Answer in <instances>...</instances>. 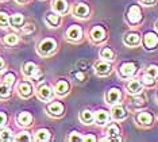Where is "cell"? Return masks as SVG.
<instances>
[{
	"mask_svg": "<svg viewBox=\"0 0 158 142\" xmlns=\"http://www.w3.org/2000/svg\"><path fill=\"white\" fill-rule=\"evenodd\" d=\"M57 49V42L56 39L53 38H46L44 41H41L38 43V47H37V52L38 54H41V56L44 57H48L50 54H53L56 52Z\"/></svg>",
	"mask_w": 158,
	"mask_h": 142,
	"instance_id": "1",
	"label": "cell"
},
{
	"mask_svg": "<svg viewBox=\"0 0 158 142\" xmlns=\"http://www.w3.org/2000/svg\"><path fill=\"white\" fill-rule=\"evenodd\" d=\"M126 18H127V22L130 24H139L141 23V20H142V11L141 8H139V6H131L130 8H128L127 11V15H126Z\"/></svg>",
	"mask_w": 158,
	"mask_h": 142,
	"instance_id": "2",
	"label": "cell"
},
{
	"mask_svg": "<svg viewBox=\"0 0 158 142\" xmlns=\"http://www.w3.org/2000/svg\"><path fill=\"white\" fill-rule=\"evenodd\" d=\"M135 122L141 127H150L154 122V116L150 111H139L135 115Z\"/></svg>",
	"mask_w": 158,
	"mask_h": 142,
	"instance_id": "3",
	"label": "cell"
},
{
	"mask_svg": "<svg viewBox=\"0 0 158 142\" xmlns=\"http://www.w3.org/2000/svg\"><path fill=\"white\" fill-rule=\"evenodd\" d=\"M143 46L146 50H154L158 46V34L154 31H147L143 35Z\"/></svg>",
	"mask_w": 158,
	"mask_h": 142,
	"instance_id": "4",
	"label": "cell"
},
{
	"mask_svg": "<svg viewBox=\"0 0 158 142\" xmlns=\"http://www.w3.org/2000/svg\"><path fill=\"white\" fill-rule=\"evenodd\" d=\"M22 72L26 77H31V79H35V80H38L42 76L41 71H39L38 67L34 62H26L22 67Z\"/></svg>",
	"mask_w": 158,
	"mask_h": 142,
	"instance_id": "5",
	"label": "cell"
},
{
	"mask_svg": "<svg viewBox=\"0 0 158 142\" xmlns=\"http://www.w3.org/2000/svg\"><path fill=\"white\" fill-rule=\"evenodd\" d=\"M37 96L42 101H50L53 99V96H54V91H53V88L50 85L42 84V85H39L37 89Z\"/></svg>",
	"mask_w": 158,
	"mask_h": 142,
	"instance_id": "6",
	"label": "cell"
},
{
	"mask_svg": "<svg viewBox=\"0 0 158 142\" xmlns=\"http://www.w3.org/2000/svg\"><path fill=\"white\" fill-rule=\"evenodd\" d=\"M136 72V64L135 62H123L119 67V75L122 79H128L131 76H134Z\"/></svg>",
	"mask_w": 158,
	"mask_h": 142,
	"instance_id": "7",
	"label": "cell"
},
{
	"mask_svg": "<svg viewBox=\"0 0 158 142\" xmlns=\"http://www.w3.org/2000/svg\"><path fill=\"white\" fill-rule=\"evenodd\" d=\"M120 136V127L116 123H112L107 127V137L102 138V141H122Z\"/></svg>",
	"mask_w": 158,
	"mask_h": 142,
	"instance_id": "8",
	"label": "cell"
},
{
	"mask_svg": "<svg viewBox=\"0 0 158 142\" xmlns=\"http://www.w3.org/2000/svg\"><path fill=\"white\" fill-rule=\"evenodd\" d=\"M82 38V30L80 26L77 24H73L66 30V39L72 42H78Z\"/></svg>",
	"mask_w": 158,
	"mask_h": 142,
	"instance_id": "9",
	"label": "cell"
},
{
	"mask_svg": "<svg viewBox=\"0 0 158 142\" xmlns=\"http://www.w3.org/2000/svg\"><path fill=\"white\" fill-rule=\"evenodd\" d=\"M18 93H19V96L23 97V99H28V97H31L33 96V93H34V89H33L31 83H28V81L19 83V85H18Z\"/></svg>",
	"mask_w": 158,
	"mask_h": 142,
	"instance_id": "10",
	"label": "cell"
},
{
	"mask_svg": "<svg viewBox=\"0 0 158 142\" xmlns=\"http://www.w3.org/2000/svg\"><path fill=\"white\" fill-rule=\"evenodd\" d=\"M89 12H91V10L85 3H77L73 7V15L76 18H80V19H87L89 16Z\"/></svg>",
	"mask_w": 158,
	"mask_h": 142,
	"instance_id": "11",
	"label": "cell"
},
{
	"mask_svg": "<svg viewBox=\"0 0 158 142\" xmlns=\"http://www.w3.org/2000/svg\"><path fill=\"white\" fill-rule=\"evenodd\" d=\"M123 43L128 47H135L141 43V35L135 31H130L123 37Z\"/></svg>",
	"mask_w": 158,
	"mask_h": 142,
	"instance_id": "12",
	"label": "cell"
},
{
	"mask_svg": "<svg viewBox=\"0 0 158 142\" xmlns=\"http://www.w3.org/2000/svg\"><path fill=\"white\" fill-rule=\"evenodd\" d=\"M111 116L114 118V121H124L127 118V110L119 103L114 104L111 108Z\"/></svg>",
	"mask_w": 158,
	"mask_h": 142,
	"instance_id": "13",
	"label": "cell"
},
{
	"mask_svg": "<svg viewBox=\"0 0 158 142\" xmlns=\"http://www.w3.org/2000/svg\"><path fill=\"white\" fill-rule=\"evenodd\" d=\"M48 112L49 115L54 116V118H58V116H62L64 115V111H65V107H64V104L61 103V101H53V103H50L48 105Z\"/></svg>",
	"mask_w": 158,
	"mask_h": 142,
	"instance_id": "14",
	"label": "cell"
},
{
	"mask_svg": "<svg viewBox=\"0 0 158 142\" xmlns=\"http://www.w3.org/2000/svg\"><path fill=\"white\" fill-rule=\"evenodd\" d=\"M106 35H107V32L102 26H95L93 28H91V31H89L91 41L96 42V43L104 41V39H106Z\"/></svg>",
	"mask_w": 158,
	"mask_h": 142,
	"instance_id": "15",
	"label": "cell"
},
{
	"mask_svg": "<svg viewBox=\"0 0 158 142\" xmlns=\"http://www.w3.org/2000/svg\"><path fill=\"white\" fill-rule=\"evenodd\" d=\"M142 89H143V85L141 83V80L138 79H132L127 83V92L130 95H141L142 93Z\"/></svg>",
	"mask_w": 158,
	"mask_h": 142,
	"instance_id": "16",
	"label": "cell"
},
{
	"mask_svg": "<svg viewBox=\"0 0 158 142\" xmlns=\"http://www.w3.org/2000/svg\"><path fill=\"white\" fill-rule=\"evenodd\" d=\"M95 73L98 76H108L111 73V64L106 60H102L95 64Z\"/></svg>",
	"mask_w": 158,
	"mask_h": 142,
	"instance_id": "17",
	"label": "cell"
},
{
	"mask_svg": "<svg viewBox=\"0 0 158 142\" xmlns=\"http://www.w3.org/2000/svg\"><path fill=\"white\" fill-rule=\"evenodd\" d=\"M106 99H107V103L111 104V105L118 104V103L120 101V99H122V92H120V89H119V88H111L108 92H107Z\"/></svg>",
	"mask_w": 158,
	"mask_h": 142,
	"instance_id": "18",
	"label": "cell"
},
{
	"mask_svg": "<svg viewBox=\"0 0 158 142\" xmlns=\"http://www.w3.org/2000/svg\"><path fill=\"white\" fill-rule=\"evenodd\" d=\"M69 89H70L69 81H66V80H64V79L57 81L54 85V93H57L58 96H65V95H68Z\"/></svg>",
	"mask_w": 158,
	"mask_h": 142,
	"instance_id": "19",
	"label": "cell"
},
{
	"mask_svg": "<svg viewBox=\"0 0 158 142\" xmlns=\"http://www.w3.org/2000/svg\"><path fill=\"white\" fill-rule=\"evenodd\" d=\"M52 7H53V11L60 15H64L69 11V4H68L66 0H53L52 3Z\"/></svg>",
	"mask_w": 158,
	"mask_h": 142,
	"instance_id": "20",
	"label": "cell"
},
{
	"mask_svg": "<svg viewBox=\"0 0 158 142\" xmlns=\"http://www.w3.org/2000/svg\"><path fill=\"white\" fill-rule=\"evenodd\" d=\"M110 118H111V115H110V112L108 111H106V110H98L95 112V122H96V125H107V123L110 122Z\"/></svg>",
	"mask_w": 158,
	"mask_h": 142,
	"instance_id": "21",
	"label": "cell"
},
{
	"mask_svg": "<svg viewBox=\"0 0 158 142\" xmlns=\"http://www.w3.org/2000/svg\"><path fill=\"white\" fill-rule=\"evenodd\" d=\"M78 119L84 123V125H92L95 122V114L89 110H82L78 115Z\"/></svg>",
	"mask_w": 158,
	"mask_h": 142,
	"instance_id": "22",
	"label": "cell"
},
{
	"mask_svg": "<svg viewBox=\"0 0 158 142\" xmlns=\"http://www.w3.org/2000/svg\"><path fill=\"white\" fill-rule=\"evenodd\" d=\"M16 121H18V123H19L20 126H30L31 123H33V115H31L30 112H27V111H23V112H20V114L18 115Z\"/></svg>",
	"mask_w": 158,
	"mask_h": 142,
	"instance_id": "23",
	"label": "cell"
},
{
	"mask_svg": "<svg viewBox=\"0 0 158 142\" xmlns=\"http://www.w3.org/2000/svg\"><path fill=\"white\" fill-rule=\"evenodd\" d=\"M46 22L50 24L52 27H58L60 22H61V18H60V14L57 12H49L46 15Z\"/></svg>",
	"mask_w": 158,
	"mask_h": 142,
	"instance_id": "24",
	"label": "cell"
},
{
	"mask_svg": "<svg viewBox=\"0 0 158 142\" xmlns=\"http://www.w3.org/2000/svg\"><path fill=\"white\" fill-rule=\"evenodd\" d=\"M99 56H100V58H102V60L112 61V60H114V57H115V54H114V52L110 49V47H103V49L100 50Z\"/></svg>",
	"mask_w": 158,
	"mask_h": 142,
	"instance_id": "25",
	"label": "cell"
},
{
	"mask_svg": "<svg viewBox=\"0 0 158 142\" xmlns=\"http://www.w3.org/2000/svg\"><path fill=\"white\" fill-rule=\"evenodd\" d=\"M141 83H142V85H145V87H147V88H153L154 85H156V79L154 77H152L150 75H147V73H145L142 76V79H141Z\"/></svg>",
	"mask_w": 158,
	"mask_h": 142,
	"instance_id": "26",
	"label": "cell"
},
{
	"mask_svg": "<svg viewBox=\"0 0 158 142\" xmlns=\"http://www.w3.org/2000/svg\"><path fill=\"white\" fill-rule=\"evenodd\" d=\"M52 136H50V131L46 129H41L35 133V140L37 141H49Z\"/></svg>",
	"mask_w": 158,
	"mask_h": 142,
	"instance_id": "27",
	"label": "cell"
},
{
	"mask_svg": "<svg viewBox=\"0 0 158 142\" xmlns=\"http://www.w3.org/2000/svg\"><path fill=\"white\" fill-rule=\"evenodd\" d=\"M10 23L12 27H20L23 24V15L22 14H15L10 18Z\"/></svg>",
	"mask_w": 158,
	"mask_h": 142,
	"instance_id": "28",
	"label": "cell"
},
{
	"mask_svg": "<svg viewBox=\"0 0 158 142\" xmlns=\"http://www.w3.org/2000/svg\"><path fill=\"white\" fill-rule=\"evenodd\" d=\"M11 95V87L6 83L0 84V99H7Z\"/></svg>",
	"mask_w": 158,
	"mask_h": 142,
	"instance_id": "29",
	"label": "cell"
},
{
	"mask_svg": "<svg viewBox=\"0 0 158 142\" xmlns=\"http://www.w3.org/2000/svg\"><path fill=\"white\" fill-rule=\"evenodd\" d=\"M0 140L2 141H14L15 138H14L12 131L10 129H2L0 130Z\"/></svg>",
	"mask_w": 158,
	"mask_h": 142,
	"instance_id": "30",
	"label": "cell"
},
{
	"mask_svg": "<svg viewBox=\"0 0 158 142\" xmlns=\"http://www.w3.org/2000/svg\"><path fill=\"white\" fill-rule=\"evenodd\" d=\"M19 42V37L16 34H7L4 37V43L6 45H10V46H14Z\"/></svg>",
	"mask_w": 158,
	"mask_h": 142,
	"instance_id": "31",
	"label": "cell"
},
{
	"mask_svg": "<svg viewBox=\"0 0 158 142\" xmlns=\"http://www.w3.org/2000/svg\"><path fill=\"white\" fill-rule=\"evenodd\" d=\"M145 73L150 75V76H152V77H154V79H157V77H158V65H156V64L149 65V67L146 68V72H145Z\"/></svg>",
	"mask_w": 158,
	"mask_h": 142,
	"instance_id": "32",
	"label": "cell"
},
{
	"mask_svg": "<svg viewBox=\"0 0 158 142\" xmlns=\"http://www.w3.org/2000/svg\"><path fill=\"white\" fill-rule=\"evenodd\" d=\"M15 80H16V76L11 73V72H8V73H6L3 76V83H6V84H8V85H12L14 83H15Z\"/></svg>",
	"mask_w": 158,
	"mask_h": 142,
	"instance_id": "33",
	"label": "cell"
},
{
	"mask_svg": "<svg viewBox=\"0 0 158 142\" xmlns=\"http://www.w3.org/2000/svg\"><path fill=\"white\" fill-rule=\"evenodd\" d=\"M31 140H33V138H31V136H30V133L28 131H22V133H19L15 137V141H26V142H28Z\"/></svg>",
	"mask_w": 158,
	"mask_h": 142,
	"instance_id": "34",
	"label": "cell"
},
{
	"mask_svg": "<svg viewBox=\"0 0 158 142\" xmlns=\"http://www.w3.org/2000/svg\"><path fill=\"white\" fill-rule=\"evenodd\" d=\"M82 138H84V136L80 133H77V131H72L69 134V138L68 140L69 141H73V142H82Z\"/></svg>",
	"mask_w": 158,
	"mask_h": 142,
	"instance_id": "35",
	"label": "cell"
},
{
	"mask_svg": "<svg viewBox=\"0 0 158 142\" xmlns=\"http://www.w3.org/2000/svg\"><path fill=\"white\" fill-rule=\"evenodd\" d=\"M132 104L136 105V107H142V105L145 104V97L139 96V95H134V97H132Z\"/></svg>",
	"mask_w": 158,
	"mask_h": 142,
	"instance_id": "36",
	"label": "cell"
},
{
	"mask_svg": "<svg viewBox=\"0 0 158 142\" xmlns=\"http://www.w3.org/2000/svg\"><path fill=\"white\" fill-rule=\"evenodd\" d=\"M8 23H10L8 15H7L6 12H3V11H0V26H2V27H6Z\"/></svg>",
	"mask_w": 158,
	"mask_h": 142,
	"instance_id": "37",
	"label": "cell"
},
{
	"mask_svg": "<svg viewBox=\"0 0 158 142\" xmlns=\"http://www.w3.org/2000/svg\"><path fill=\"white\" fill-rule=\"evenodd\" d=\"M35 30V26L33 23H28V24H26V26L23 27V32L24 34H30V32H33Z\"/></svg>",
	"mask_w": 158,
	"mask_h": 142,
	"instance_id": "38",
	"label": "cell"
},
{
	"mask_svg": "<svg viewBox=\"0 0 158 142\" xmlns=\"http://www.w3.org/2000/svg\"><path fill=\"white\" fill-rule=\"evenodd\" d=\"M73 76H74V79H76V80H78V81H84V80H85V75L82 73V71L74 72Z\"/></svg>",
	"mask_w": 158,
	"mask_h": 142,
	"instance_id": "39",
	"label": "cell"
},
{
	"mask_svg": "<svg viewBox=\"0 0 158 142\" xmlns=\"http://www.w3.org/2000/svg\"><path fill=\"white\" fill-rule=\"evenodd\" d=\"M7 123V115L4 112H0V127H3Z\"/></svg>",
	"mask_w": 158,
	"mask_h": 142,
	"instance_id": "40",
	"label": "cell"
},
{
	"mask_svg": "<svg viewBox=\"0 0 158 142\" xmlns=\"http://www.w3.org/2000/svg\"><path fill=\"white\" fill-rule=\"evenodd\" d=\"M139 3L143 6H153L156 3V0H139Z\"/></svg>",
	"mask_w": 158,
	"mask_h": 142,
	"instance_id": "41",
	"label": "cell"
},
{
	"mask_svg": "<svg viewBox=\"0 0 158 142\" xmlns=\"http://www.w3.org/2000/svg\"><path fill=\"white\" fill-rule=\"evenodd\" d=\"M82 141H96V137L92 136V134H88V136H84Z\"/></svg>",
	"mask_w": 158,
	"mask_h": 142,
	"instance_id": "42",
	"label": "cell"
},
{
	"mask_svg": "<svg viewBox=\"0 0 158 142\" xmlns=\"http://www.w3.org/2000/svg\"><path fill=\"white\" fill-rule=\"evenodd\" d=\"M4 65H6V64H4V61H3V58L0 57V72H2L3 69H4Z\"/></svg>",
	"mask_w": 158,
	"mask_h": 142,
	"instance_id": "43",
	"label": "cell"
},
{
	"mask_svg": "<svg viewBox=\"0 0 158 142\" xmlns=\"http://www.w3.org/2000/svg\"><path fill=\"white\" fill-rule=\"evenodd\" d=\"M156 30H157V31H158V20H157V22H156Z\"/></svg>",
	"mask_w": 158,
	"mask_h": 142,
	"instance_id": "44",
	"label": "cell"
},
{
	"mask_svg": "<svg viewBox=\"0 0 158 142\" xmlns=\"http://www.w3.org/2000/svg\"><path fill=\"white\" fill-rule=\"evenodd\" d=\"M16 2H19V3H24V2H27V0H16Z\"/></svg>",
	"mask_w": 158,
	"mask_h": 142,
	"instance_id": "45",
	"label": "cell"
},
{
	"mask_svg": "<svg viewBox=\"0 0 158 142\" xmlns=\"http://www.w3.org/2000/svg\"><path fill=\"white\" fill-rule=\"evenodd\" d=\"M157 97H158V95H157Z\"/></svg>",
	"mask_w": 158,
	"mask_h": 142,
	"instance_id": "46",
	"label": "cell"
}]
</instances>
